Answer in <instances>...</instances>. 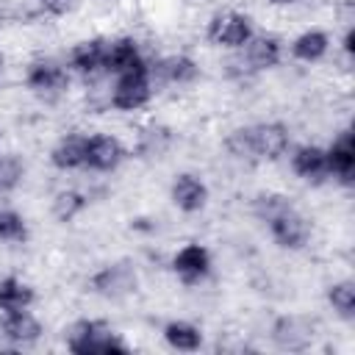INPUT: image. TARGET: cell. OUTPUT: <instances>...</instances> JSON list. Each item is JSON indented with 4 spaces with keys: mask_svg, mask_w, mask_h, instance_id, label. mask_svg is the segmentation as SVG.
<instances>
[{
    "mask_svg": "<svg viewBox=\"0 0 355 355\" xmlns=\"http://www.w3.org/2000/svg\"><path fill=\"white\" fill-rule=\"evenodd\" d=\"M72 352H128V347L100 322H78L69 333Z\"/></svg>",
    "mask_w": 355,
    "mask_h": 355,
    "instance_id": "obj_1",
    "label": "cell"
},
{
    "mask_svg": "<svg viewBox=\"0 0 355 355\" xmlns=\"http://www.w3.org/2000/svg\"><path fill=\"white\" fill-rule=\"evenodd\" d=\"M208 39L214 44H222V47H241V44H247L252 39L250 19L244 14H236V11L216 14L208 22Z\"/></svg>",
    "mask_w": 355,
    "mask_h": 355,
    "instance_id": "obj_2",
    "label": "cell"
},
{
    "mask_svg": "<svg viewBox=\"0 0 355 355\" xmlns=\"http://www.w3.org/2000/svg\"><path fill=\"white\" fill-rule=\"evenodd\" d=\"M150 100V80H147V67L141 69H133V72H122L116 86H114V94H111V103L122 111H133V108H141L144 103Z\"/></svg>",
    "mask_w": 355,
    "mask_h": 355,
    "instance_id": "obj_3",
    "label": "cell"
},
{
    "mask_svg": "<svg viewBox=\"0 0 355 355\" xmlns=\"http://www.w3.org/2000/svg\"><path fill=\"white\" fill-rule=\"evenodd\" d=\"M266 222H269V230H272V236H275V241L280 247L297 250V247H302L308 241V222L291 205H286L283 211H277Z\"/></svg>",
    "mask_w": 355,
    "mask_h": 355,
    "instance_id": "obj_4",
    "label": "cell"
},
{
    "mask_svg": "<svg viewBox=\"0 0 355 355\" xmlns=\"http://www.w3.org/2000/svg\"><path fill=\"white\" fill-rule=\"evenodd\" d=\"M288 147V133L283 125L269 122V125H255L250 128V150L252 158H280Z\"/></svg>",
    "mask_w": 355,
    "mask_h": 355,
    "instance_id": "obj_5",
    "label": "cell"
},
{
    "mask_svg": "<svg viewBox=\"0 0 355 355\" xmlns=\"http://www.w3.org/2000/svg\"><path fill=\"white\" fill-rule=\"evenodd\" d=\"M122 155H125V150H122V144L114 136H92V139H86V158H83V164L97 169V172L114 169L122 161Z\"/></svg>",
    "mask_w": 355,
    "mask_h": 355,
    "instance_id": "obj_6",
    "label": "cell"
},
{
    "mask_svg": "<svg viewBox=\"0 0 355 355\" xmlns=\"http://www.w3.org/2000/svg\"><path fill=\"white\" fill-rule=\"evenodd\" d=\"M92 286H94V291H100L105 297H122L136 288V275L128 263H114V266H105L103 272H97L92 277Z\"/></svg>",
    "mask_w": 355,
    "mask_h": 355,
    "instance_id": "obj_7",
    "label": "cell"
},
{
    "mask_svg": "<svg viewBox=\"0 0 355 355\" xmlns=\"http://www.w3.org/2000/svg\"><path fill=\"white\" fill-rule=\"evenodd\" d=\"M327 155V172L336 175L338 180L349 183L352 180V172H355V144H352V133L344 130L330 150H324Z\"/></svg>",
    "mask_w": 355,
    "mask_h": 355,
    "instance_id": "obj_8",
    "label": "cell"
},
{
    "mask_svg": "<svg viewBox=\"0 0 355 355\" xmlns=\"http://www.w3.org/2000/svg\"><path fill=\"white\" fill-rule=\"evenodd\" d=\"M172 266H175V272H178L186 283H197L200 277L208 275V269H211V255H208V250L200 247V244H186L183 250H178Z\"/></svg>",
    "mask_w": 355,
    "mask_h": 355,
    "instance_id": "obj_9",
    "label": "cell"
},
{
    "mask_svg": "<svg viewBox=\"0 0 355 355\" xmlns=\"http://www.w3.org/2000/svg\"><path fill=\"white\" fill-rule=\"evenodd\" d=\"M275 341L280 349H291V352H300L305 349L311 341H313V327L311 322L305 319H297V316H286L275 324Z\"/></svg>",
    "mask_w": 355,
    "mask_h": 355,
    "instance_id": "obj_10",
    "label": "cell"
},
{
    "mask_svg": "<svg viewBox=\"0 0 355 355\" xmlns=\"http://www.w3.org/2000/svg\"><path fill=\"white\" fill-rule=\"evenodd\" d=\"M205 200H208V189H205V183L200 178H194L189 172L175 178V183H172V202L178 208H183V211H200L205 205Z\"/></svg>",
    "mask_w": 355,
    "mask_h": 355,
    "instance_id": "obj_11",
    "label": "cell"
},
{
    "mask_svg": "<svg viewBox=\"0 0 355 355\" xmlns=\"http://www.w3.org/2000/svg\"><path fill=\"white\" fill-rule=\"evenodd\" d=\"M141 67H144V61H141L133 39H119V42L108 44V50H105V69L108 72L122 75V72H133Z\"/></svg>",
    "mask_w": 355,
    "mask_h": 355,
    "instance_id": "obj_12",
    "label": "cell"
},
{
    "mask_svg": "<svg viewBox=\"0 0 355 355\" xmlns=\"http://www.w3.org/2000/svg\"><path fill=\"white\" fill-rule=\"evenodd\" d=\"M291 166H294V172H297L300 178H305V180H322L324 175H330V172H327V155H324V150H322V147H313V144L300 147V150L291 155Z\"/></svg>",
    "mask_w": 355,
    "mask_h": 355,
    "instance_id": "obj_13",
    "label": "cell"
},
{
    "mask_svg": "<svg viewBox=\"0 0 355 355\" xmlns=\"http://www.w3.org/2000/svg\"><path fill=\"white\" fill-rule=\"evenodd\" d=\"M28 86L36 92H44V94L61 92L67 86V72L50 61H39L28 69Z\"/></svg>",
    "mask_w": 355,
    "mask_h": 355,
    "instance_id": "obj_14",
    "label": "cell"
},
{
    "mask_svg": "<svg viewBox=\"0 0 355 355\" xmlns=\"http://www.w3.org/2000/svg\"><path fill=\"white\" fill-rule=\"evenodd\" d=\"M42 333L39 322L25 313V311H11L6 319H3V336L14 344H28V341H36Z\"/></svg>",
    "mask_w": 355,
    "mask_h": 355,
    "instance_id": "obj_15",
    "label": "cell"
},
{
    "mask_svg": "<svg viewBox=\"0 0 355 355\" xmlns=\"http://www.w3.org/2000/svg\"><path fill=\"white\" fill-rule=\"evenodd\" d=\"M105 50H108V44L103 39L80 42L72 50V67L78 72H97L100 67H105Z\"/></svg>",
    "mask_w": 355,
    "mask_h": 355,
    "instance_id": "obj_16",
    "label": "cell"
},
{
    "mask_svg": "<svg viewBox=\"0 0 355 355\" xmlns=\"http://www.w3.org/2000/svg\"><path fill=\"white\" fill-rule=\"evenodd\" d=\"M53 164L58 169H75V166H83V158H86V139L83 136H67L61 139L53 153H50Z\"/></svg>",
    "mask_w": 355,
    "mask_h": 355,
    "instance_id": "obj_17",
    "label": "cell"
},
{
    "mask_svg": "<svg viewBox=\"0 0 355 355\" xmlns=\"http://www.w3.org/2000/svg\"><path fill=\"white\" fill-rule=\"evenodd\" d=\"M33 302V291L31 286H25L17 277H6L0 280V311L11 313V311H25Z\"/></svg>",
    "mask_w": 355,
    "mask_h": 355,
    "instance_id": "obj_18",
    "label": "cell"
},
{
    "mask_svg": "<svg viewBox=\"0 0 355 355\" xmlns=\"http://www.w3.org/2000/svg\"><path fill=\"white\" fill-rule=\"evenodd\" d=\"M247 61L255 69H269L280 61V44L272 36H258L247 42Z\"/></svg>",
    "mask_w": 355,
    "mask_h": 355,
    "instance_id": "obj_19",
    "label": "cell"
},
{
    "mask_svg": "<svg viewBox=\"0 0 355 355\" xmlns=\"http://www.w3.org/2000/svg\"><path fill=\"white\" fill-rule=\"evenodd\" d=\"M164 338L169 341V347L183 349V352L197 349V347H200V341H202L200 330H197L194 324H189V322H169V324L164 327Z\"/></svg>",
    "mask_w": 355,
    "mask_h": 355,
    "instance_id": "obj_20",
    "label": "cell"
},
{
    "mask_svg": "<svg viewBox=\"0 0 355 355\" xmlns=\"http://www.w3.org/2000/svg\"><path fill=\"white\" fill-rule=\"evenodd\" d=\"M291 53L300 61H319L327 53V36L322 31H308V33H302V36L294 39Z\"/></svg>",
    "mask_w": 355,
    "mask_h": 355,
    "instance_id": "obj_21",
    "label": "cell"
},
{
    "mask_svg": "<svg viewBox=\"0 0 355 355\" xmlns=\"http://www.w3.org/2000/svg\"><path fill=\"white\" fill-rule=\"evenodd\" d=\"M158 69H161V75H164L166 80H172V83H189V80L197 78V64H194L191 58H186V55H172V58L161 61Z\"/></svg>",
    "mask_w": 355,
    "mask_h": 355,
    "instance_id": "obj_22",
    "label": "cell"
},
{
    "mask_svg": "<svg viewBox=\"0 0 355 355\" xmlns=\"http://www.w3.org/2000/svg\"><path fill=\"white\" fill-rule=\"evenodd\" d=\"M327 300H330V305L338 311V316L352 319V313H355V288H352V283H349V280L330 286Z\"/></svg>",
    "mask_w": 355,
    "mask_h": 355,
    "instance_id": "obj_23",
    "label": "cell"
},
{
    "mask_svg": "<svg viewBox=\"0 0 355 355\" xmlns=\"http://www.w3.org/2000/svg\"><path fill=\"white\" fill-rule=\"evenodd\" d=\"M83 205H86L83 194H78V191H61V194H55V200H53V214H55L61 222H67V219H72L75 214H80Z\"/></svg>",
    "mask_w": 355,
    "mask_h": 355,
    "instance_id": "obj_24",
    "label": "cell"
},
{
    "mask_svg": "<svg viewBox=\"0 0 355 355\" xmlns=\"http://www.w3.org/2000/svg\"><path fill=\"white\" fill-rule=\"evenodd\" d=\"M25 219L17 211L0 208V239L3 241H22L25 239Z\"/></svg>",
    "mask_w": 355,
    "mask_h": 355,
    "instance_id": "obj_25",
    "label": "cell"
},
{
    "mask_svg": "<svg viewBox=\"0 0 355 355\" xmlns=\"http://www.w3.org/2000/svg\"><path fill=\"white\" fill-rule=\"evenodd\" d=\"M22 172H25V166H22V161H19L17 155H11V153H0V191L14 189V186L19 183Z\"/></svg>",
    "mask_w": 355,
    "mask_h": 355,
    "instance_id": "obj_26",
    "label": "cell"
},
{
    "mask_svg": "<svg viewBox=\"0 0 355 355\" xmlns=\"http://www.w3.org/2000/svg\"><path fill=\"white\" fill-rule=\"evenodd\" d=\"M286 205H288V200L280 197V194H261V197H255V214H258L261 219L275 216V214L283 211Z\"/></svg>",
    "mask_w": 355,
    "mask_h": 355,
    "instance_id": "obj_27",
    "label": "cell"
},
{
    "mask_svg": "<svg viewBox=\"0 0 355 355\" xmlns=\"http://www.w3.org/2000/svg\"><path fill=\"white\" fill-rule=\"evenodd\" d=\"M352 42H355V33L347 31V36H344V50H347V53H352Z\"/></svg>",
    "mask_w": 355,
    "mask_h": 355,
    "instance_id": "obj_28",
    "label": "cell"
},
{
    "mask_svg": "<svg viewBox=\"0 0 355 355\" xmlns=\"http://www.w3.org/2000/svg\"><path fill=\"white\" fill-rule=\"evenodd\" d=\"M269 3H275V6H288V3H297V0H269Z\"/></svg>",
    "mask_w": 355,
    "mask_h": 355,
    "instance_id": "obj_29",
    "label": "cell"
},
{
    "mask_svg": "<svg viewBox=\"0 0 355 355\" xmlns=\"http://www.w3.org/2000/svg\"><path fill=\"white\" fill-rule=\"evenodd\" d=\"M0 67H3V58H0Z\"/></svg>",
    "mask_w": 355,
    "mask_h": 355,
    "instance_id": "obj_30",
    "label": "cell"
},
{
    "mask_svg": "<svg viewBox=\"0 0 355 355\" xmlns=\"http://www.w3.org/2000/svg\"><path fill=\"white\" fill-rule=\"evenodd\" d=\"M47 3H50V0H47Z\"/></svg>",
    "mask_w": 355,
    "mask_h": 355,
    "instance_id": "obj_31",
    "label": "cell"
}]
</instances>
